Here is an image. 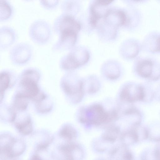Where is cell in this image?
<instances>
[{"label":"cell","mask_w":160,"mask_h":160,"mask_svg":"<svg viewBox=\"0 0 160 160\" xmlns=\"http://www.w3.org/2000/svg\"><path fill=\"white\" fill-rule=\"evenodd\" d=\"M77 116L80 123L88 127L92 126H108L117 121L119 117L118 109L113 108L108 109L99 102L81 107Z\"/></svg>","instance_id":"1"},{"label":"cell","mask_w":160,"mask_h":160,"mask_svg":"<svg viewBox=\"0 0 160 160\" xmlns=\"http://www.w3.org/2000/svg\"><path fill=\"white\" fill-rule=\"evenodd\" d=\"M40 77L39 72L36 69L29 68L25 70L18 78L17 91L32 100L42 91L38 85Z\"/></svg>","instance_id":"2"},{"label":"cell","mask_w":160,"mask_h":160,"mask_svg":"<svg viewBox=\"0 0 160 160\" xmlns=\"http://www.w3.org/2000/svg\"><path fill=\"white\" fill-rule=\"evenodd\" d=\"M60 86L68 100L73 104H77L82 99L85 93L82 79L76 75L68 73L61 79Z\"/></svg>","instance_id":"3"},{"label":"cell","mask_w":160,"mask_h":160,"mask_svg":"<svg viewBox=\"0 0 160 160\" xmlns=\"http://www.w3.org/2000/svg\"><path fill=\"white\" fill-rule=\"evenodd\" d=\"M118 97L120 101L125 104L144 102L145 94L143 84L132 82H127L121 87Z\"/></svg>","instance_id":"4"},{"label":"cell","mask_w":160,"mask_h":160,"mask_svg":"<svg viewBox=\"0 0 160 160\" xmlns=\"http://www.w3.org/2000/svg\"><path fill=\"white\" fill-rule=\"evenodd\" d=\"M135 71L138 76L151 81L160 79V72L155 70L153 63L149 60L142 61L137 65Z\"/></svg>","instance_id":"5"},{"label":"cell","mask_w":160,"mask_h":160,"mask_svg":"<svg viewBox=\"0 0 160 160\" xmlns=\"http://www.w3.org/2000/svg\"><path fill=\"white\" fill-rule=\"evenodd\" d=\"M31 117L26 111L17 112L12 123L17 130L21 133L28 135L32 131L33 125Z\"/></svg>","instance_id":"6"},{"label":"cell","mask_w":160,"mask_h":160,"mask_svg":"<svg viewBox=\"0 0 160 160\" xmlns=\"http://www.w3.org/2000/svg\"><path fill=\"white\" fill-rule=\"evenodd\" d=\"M32 101L33 102L35 111L39 114L48 113L53 108L52 101L48 95L42 91Z\"/></svg>","instance_id":"7"},{"label":"cell","mask_w":160,"mask_h":160,"mask_svg":"<svg viewBox=\"0 0 160 160\" xmlns=\"http://www.w3.org/2000/svg\"><path fill=\"white\" fill-rule=\"evenodd\" d=\"M14 75L9 71H2L0 75V101L3 99L5 92L12 87L17 82Z\"/></svg>","instance_id":"8"},{"label":"cell","mask_w":160,"mask_h":160,"mask_svg":"<svg viewBox=\"0 0 160 160\" xmlns=\"http://www.w3.org/2000/svg\"><path fill=\"white\" fill-rule=\"evenodd\" d=\"M58 32L63 30H70L78 33L81 26L79 23L72 17L65 15L58 19L56 23Z\"/></svg>","instance_id":"9"},{"label":"cell","mask_w":160,"mask_h":160,"mask_svg":"<svg viewBox=\"0 0 160 160\" xmlns=\"http://www.w3.org/2000/svg\"><path fill=\"white\" fill-rule=\"evenodd\" d=\"M61 150L65 158V160H80L83 156V152L78 145L69 143L61 148Z\"/></svg>","instance_id":"10"},{"label":"cell","mask_w":160,"mask_h":160,"mask_svg":"<svg viewBox=\"0 0 160 160\" xmlns=\"http://www.w3.org/2000/svg\"><path fill=\"white\" fill-rule=\"evenodd\" d=\"M88 61L78 59L77 56L71 53L63 58L61 62V66L65 70H71L75 69L86 63Z\"/></svg>","instance_id":"11"},{"label":"cell","mask_w":160,"mask_h":160,"mask_svg":"<svg viewBox=\"0 0 160 160\" xmlns=\"http://www.w3.org/2000/svg\"><path fill=\"white\" fill-rule=\"evenodd\" d=\"M122 145L126 146L141 142L136 126L128 128L121 135Z\"/></svg>","instance_id":"12"},{"label":"cell","mask_w":160,"mask_h":160,"mask_svg":"<svg viewBox=\"0 0 160 160\" xmlns=\"http://www.w3.org/2000/svg\"><path fill=\"white\" fill-rule=\"evenodd\" d=\"M29 100L26 96L16 91L12 99V106L17 112L26 111Z\"/></svg>","instance_id":"13"},{"label":"cell","mask_w":160,"mask_h":160,"mask_svg":"<svg viewBox=\"0 0 160 160\" xmlns=\"http://www.w3.org/2000/svg\"><path fill=\"white\" fill-rule=\"evenodd\" d=\"M85 92L93 94L97 93L100 88V82L97 77L91 75L82 79Z\"/></svg>","instance_id":"14"},{"label":"cell","mask_w":160,"mask_h":160,"mask_svg":"<svg viewBox=\"0 0 160 160\" xmlns=\"http://www.w3.org/2000/svg\"><path fill=\"white\" fill-rule=\"evenodd\" d=\"M110 155L115 160H135L132 152L123 145L113 149L110 152Z\"/></svg>","instance_id":"15"},{"label":"cell","mask_w":160,"mask_h":160,"mask_svg":"<svg viewBox=\"0 0 160 160\" xmlns=\"http://www.w3.org/2000/svg\"><path fill=\"white\" fill-rule=\"evenodd\" d=\"M120 133L119 127L112 123L106 127L102 135V138L105 142H113L116 140Z\"/></svg>","instance_id":"16"},{"label":"cell","mask_w":160,"mask_h":160,"mask_svg":"<svg viewBox=\"0 0 160 160\" xmlns=\"http://www.w3.org/2000/svg\"><path fill=\"white\" fill-rule=\"evenodd\" d=\"M148 132V139L153 142H160V123H152L147 126Z\"/></svg>","instance_id":"17"},{"label":"cell","mask_w":160,"mask_h":160,"mask_svg":"<svg viewBox=\"0 0 160 160\" xmlns=\"http://www.w3.org/2000/svg\"><path fill=\"white\" fill-rule=\"evenodd\" d=\"M59 134L66 139L72 140L76 138L77 132L76 129L71 124L66 123L62 127L59 131Z\"/></svg>","instance_id":"18"},{"label":"cell","mask_w":160,"mask_h":160,"mask_svg":"<svg viewBox=\"0 0 160 160\" xmlns=\"http://www.w3.org/2000/svg\"><path fill=\"white\" fill-rule=\"evenodd\" d=\"M0 19L5 20L8 18L11 14L12 8L6 1L0 0Z\"/></svg>","instance_id":"19"},{"label":"cell","mask_w":160,"mask_h":160,"mask_svg":"<svg viewBox=\"0 0 160 160\" xmlns=\"http://www.w3.org/2000/svg\"><path fill=\"white\" fill-rule=\"evenodd\" d=\"M139 160H158L155 153L154 147L145 148L141 153Z\"/></svg>","instance_id":"20"},{"label":"cell","mask_w":160,"mask_h":160,"mask_svg":"<svg viewBox=\"0 0 160 160\" xmlns=\"http://www.w3.org/2000/svg\"><path fill=\"white\" fill-rule=\"evenodd\" d=\"M18 50L17 49L16 50L18 52L14 50V52H13V56L15 57L14 58H16L18 56V58L15 60V62L18 63L20 57H22L23 63L25 62L23 58L26 62L27 61L24 57H25L27 60L28 59L27 57L28 58L29 55L30 50L28 48H25L24 47L22 49V48H21V50H20L21 48L19 50V48H18Z\"/></svg>","instance_id":"21"},{"label":"cell","mask_w":160,"mask_h":160,"mask_svg":"<svg viewBox=\"0 0 160 160\" xmlns=\"http://www.w3.org/2000/svg\"><path fill=\"white\" fill-rule=\"evenodd\" d=\"M90 13V23L92 26L95 27L101 16L96 11L94 5L91 7Z\"/></svg>","instance_id":"22"},{"label":"cell","mask_w":160,"mask_h":160,"mask_svg":"<svg viewBox=\"0 0 160 160\" xmlns=\"http://www.w3.org/2000/svg\"><path fill=\"white\" fill-rule=\"evenodd\" d=\"M154 149L157 158L158 160H160V142L154 147Z\"/></svg>","instance_id":"23"},{"label":"cell","mask_w":160,"mask_h":160,"mask_svg":"<svg viewBox=\"0 0 160 160\" xmlns=\"http://www.w3.org/2000/svg\"><path fill=\"white\" fill-rule=\"evenodd\" d=\"M113 1L100 0L96 1V4L101 6H106L111 3Z\"/></svg>","instance_id":"24"},{"label":"cell","mask_w":160,"mask_h":160,"mask_svg":"<svg viewBox=\"0 0 160 160\" xmlns=\"http://www.w3.org/2000/svg\"><path fill=\"white\" fill-rule=\"evenodd\" d=\"M154 98L160 101V84L154 91Z\"/></svg>","instance_id":"25"},{"label":"cell","mask_w":160,"mask_h":160,"mask_svg":"<svg viewBox=\"0 0 160 160\" xmlns=\"http://www.w3.org/2000/svg\"><path fill=\"white\" fill-rule=\"evenodd\" d=\"M31 160H42L41 158L38 155H35L33 156Z\"/></svg>","instance_id":"26"}]
</instances>
